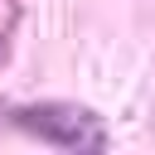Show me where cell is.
<instances>
[{"instance_id": "1", "label": "cell", "mask_w": 155, "mask_h": 155, "mask_svg": "<svg viewBox=\"0 0 155 155\" xmlns=\"http://www.w3.org/2000/svg\"><path fill=\"white\" fill-rule=\"evenodd\" d=\"M19 126L63 145V150H102L107 145V126L102 116H92L87 107H73V102H44V107H24L19 111Z\"/></svg>"}]
</instances>
